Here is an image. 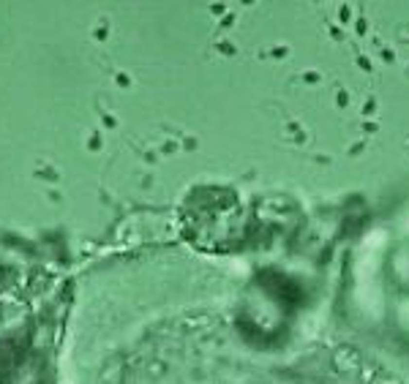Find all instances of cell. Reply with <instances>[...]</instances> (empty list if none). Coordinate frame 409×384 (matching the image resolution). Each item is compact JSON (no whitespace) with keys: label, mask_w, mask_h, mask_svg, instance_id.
Masks as SVG:
<instances>
[{"label":"cell","mask_w":409,"mask_h":384,"mask_svg":"<svg viewBox=\"0 0 409 384\" xmlns=\"http://www.w3.org/2000/svg\"><path fill=\"white\" fill-rule=\"evenodd\" d=\"M57 292L0 267V384H36L55 343Z\"/></svg>","instance_id":"obj_1"}]
</instances>
